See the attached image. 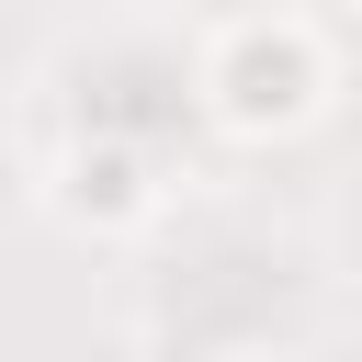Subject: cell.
Returning <instances> with one entry per match:
<instances>
[{"label":"cell","mask_w":362,"mask_h":362,"mask_svg":"<svg viewBox=\"0 0 362 362\" xmlns=\"http://www.w3.org/2000/svg\"><path fill=\"white\" fill-rule=\"evenodd\" d=\"M204 362H272V351H260V339H238V351H204Z\"/></svg>","instance_id":"obj_3"},{"label":"cell","mask_w":362,"mask_h":362,"mask_svg":"<svg viewBox=\"0 0 362 362\" xmlns=\"http://www.w3.org/2000/svg\"><path fill=\"white\" fill-rule=\"evenodd\" d=\"M328 102V45L305 11H249L204 45V113L226 136H294Z\"/></svg>","instance_id":"obj_1"},{"label":"cell","mask_w":362,"mask_h":362,"mask_svg":"<svg viewBox=\"0 0 362 362\" xmlns=\"http://www.w3.org/2000/svg\"><path fill=\"white\" fill-rule=\"evenodd\" d=\"M57 215H79V226H136V215H158V158L124 147V136H79V147L57 158Z\"/></svg>","instance_id":"obj_2"}]
</instances>
